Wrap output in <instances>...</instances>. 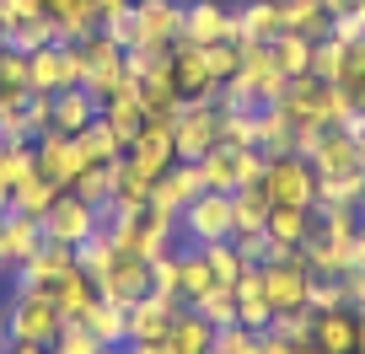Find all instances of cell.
I'll return each mask as SVG.
<instances>
[{"label":"cell","instance_id":"4","mask_svg":"<svg viewBox=\"0 0 365 354\" xmlns=\"http://www.w3.org/2000/svg\"><path fill=\"white\" fill-rule=\"evenodd\" d=\"M172 145L178 161H199L205 150L220 145V103H182L172 118Z\"/></svg>","mask_w":365,"mask_h":354},{"label":"cell","instance_id":"56","mask_svg":"<svg viewBox=\"0 0 365 354\" xmlns=\"http://www.w3.org/2000/svg\"><path fill=\"white\" fill-rule=\"evenodd\" d=\"M0 354H11V338H0Z\"/></svg>","mask_w":365,"mask_h":354},{"label":"cell","instance_id":"25","mask_svg":"<svg viewBox=\"0 0 365 354\" xmlns=\"http://www.w3.org/2000/svg\"><path fill=\"white\" fill-rule=\"evenodd\" d=\"M48 296H54V306H59L65 322H81L91 306H97V279H86L81 269H70V274H59L54 285H48Z\"/></svg>","mask_w":365,"mask_h":354},{"label":"cell","instance_id":"36","mask_svg":"<svg viewBox=\"0 0 365 354\" xmlns=\"http://www.w3.org/2000/svg\"><path fill=\"white\" fill-rule=\"evenodd\" d=\"M103 124L113 129V140L129 150V140H135L140 124H145V113H140V97H113V103H103Z\"/></svg>","mask_w":365,"mask_h":354},{"label":"cell","instance_id":"31","mask_svg":"<svg viewBox=\"0 0 365 354\" xmlns=\"http://www.w3.org/2000/svg\"><path fill=\"white\" fill-rule=\"evenodd\" d=\"M263 236L279 241V247H301V241L312 236V209H301V204H274Z\"/></svg>","mask_w":365,"mask_h":354},{"label":"cell","instance_id":"3","mask_svg":"<svg viewBox=\"0 0 365 354\" xmlns=\"http://www.w3.org/2000/svg\"><path fill=\"white\" fill-rule=\"evenodd\" d=\"M258 188L269 194V204H301V209L317 204V172H312V161L296 156V150H290V156H269Z\"/></svg>","mask_w":365,"mask_h":354},{"label":"cell","instance_id":"33","mask_svg":"<svg viewBox=\"0 0 365 354\" xmlns=\"http://www.w3.org/2000/svg\"><path fill=\"white\" fill-rule=\"evenodd\" d=\"M81 322H86V333L97 343H129V311L113 306V301H103V296H97V306H91Z\"/></svg>","mask_w":365,"mask_h":354},{"label":"cell","instance_id":"55","mask_svg":"<svg viewBox=\"0 0 365 354\" xmlns=\"http://www.w3.org/2000/svg\"><path fill=\"white\" fill-rule=\"evenodd\" d=\"M296 354H317V349H312V343H296Z\"/></svg>","mask_w":365,"mask_h":354},{"label":"cell","instance_id":"18","mask_svg":"<svg viewBox=\"0 0 365 354\" xmlns=\"http://www.w3.org/2000/svg\"><path fill=\"white\" fill-rule=\"evenodd\" d=\"M312 349L317 354H354L360 343V317L349 306H333V311H312Z\"/></svg>","mask_w":365,"mask_h":354},{"label":"cell","instance_id":"21","mask_svg":"<svg viewBox=\"0 0 365 354\" xmlns=\"http://www.w3.org/2000/svg\"><path fill=\"white\" fill-rule=\"evenodd\" d=\"M140 113L145 118H178V108H182V97H178V86H172V70H167V59L161 65H150L145 76H140Z\"/></svg>","mask_w":365,"mask_h":354},{"label":"cell","instance_id":"59","mask_svg":"<svg viewBox=\"0 0 365 354\" xmlns=\"http://www.w3.org/2000/svg\"><path fill=\"white\" fill-rule=\"evenodd\" d=\"M0 215H6V209H0Z\"/></svg>","mask_w":365,"mask_h":354},{"label":"cell","instance_id":"53","mask_svg":"<svg viewBox=\"0 0 365 354\" xmlns=\"http://www.w3.org/2000/svg\"><path fill=\"white\" fill-rule=\"evenodd\" d=\"M11 354H48L43 343H11Z\"/></svg>","mask_w":365,"mask_h":354},{"label":"cell","instance_id":"2","mask_svg":"<svg viewBox=\"0 0 365 354\" xmlns=\"http://www.w3.org/2000/svg\"><path fill=\"white\" fill-rule=\"evenodd\" d=\"M194 167H199V177H205V194H237V188H247V183L263 177L269 156L252 150V145H226V140H220V145L205 150Z\"/></svg>","mask_w":365,"mask_h":354},{"label":"cell","instance_id":"15","mask_svg":"<svg viewBox=\"0 0 365 354\" xmlns=\"http://www.w3.org/2000/svg\"><path fill=\"white\" fill-rule=\"evenodd\" d=\"M43 247V226H38L33 215H0V274L16 279L22 274V263L33 258V252Z\"/></svg>","mask_w":365,"mask_h":354},{"label":"cell","instance_id":"16","mask_svg":"<svg viewBox=\"0 0 365 354\" xmlns=\"http://www.w3.org/2000/svg\"><path fill=\"white\" fill-rule=\"evenodd\" d=\"M97 296L129 311L140 296H150V263H145V258H129V252H118V258H113V269H108V274L97 279Z\"/></svg>","mask_w":365,"mask_h":354},{"label":"cell","instance_id":"46","mask_svg":"<svg viewBox=\"0 0 365 354\" xmlns=\"http://www.w3.org/2000/svg\"><path fill=\"white\" fill-rule=\"evenodd\" d=\"M97 349H103V343L86 333V322H65V328H59V338L48 343V354H97Z\"/></svg>","mask_w":365,"mask_h":354},{"label":"cell","instance_id":"37","mask_svg":"<svg viewBox=\"0 0 365 354\" xmlns=\"http://www.w3.org/2000/svg\"><path fill=\"white\" fill-rule=\"evenodd\" d=\"M150 183H156V177H145L140 167H129L124 156L113 161V199H118V204H129V209H145V199H150Z\"/></svg>","mask_w":365,"mask_h":354},{"label":"cell","instance_id":"5","mask_svg":"<svg viewBox=\"0 0 365 354\" xmlns=\"http://www.w3.org/2000/svg\"><path fill=\"white\" fill-rule=\"evenodd\" d=\"M182 38V0H135V48L167 54Z\"/></svg>","mask_w":365,"mask_h":354},{"label":"cell","instance_id":"35","mask_svg":"<svg viewBox=\"0 0 365 354\" xmlns=\"http://www.w3.org/2000/svg\"><path fill=\"white\" fill-rule=\"evenodd\" d=\"M59 43L54 22L48 16H27V22H6V48H16V54H38V48Z\"/></svg>","mask_w":365,"mask_h":354},{"label":"cell","instance_id":"40","mask_svg":"<svg viewBox=\"0 0 365 354\" xmlns=\"http://www.w3.org/2000/svg\"><path fill=\"white\" fill-rule=\"evenodd\" d=\"M344 59H349V43H344V38H317V43H312V76L317 80H333V86H339V76H344Z\"/></svg>","mask_w":365,"mask_h":354},{"label":"cell","instance_id":"6","mask_svg":"<svg viewBox=\"0 0 365 354\" xmlns=\"http://www.w3.org/2000/svg\"><path fill=\"white\" fill-rule=\"evenodd\" d=\"M38 226H43V241L81 247V241L97 231V204H86V199H76V194H59L54 204L38 215Z\"/></svg>","mask_w":365,"mask_h":354},{"label":"cell","instance_id":"60","mask_svg":"<svg viewBox=\"0 0 365 354\" xmlns=\"http://www.w3.org/2000/svg\"><path fill=\"white\" fill-rule=\"evenodd\" d=\"M0 279H6V274H0Z\"/></svg>","mask_w":365,"mask_h":354},{"label":"cell","instance_id":"12","mask_svg":"<svg viewBox=\"0 0 365 354\" xmlns=\"http://www.w3.org/2000/svg\"><path fill=\"white\" fill-rule=\"evenodd\" d=\"M124 161H129V167H140L145 177H161V172L178 161V145H172V118H145L140 135L129 140Z\"/></svg>","mask_w":365,"mask_h":354},{"label":"cell","instance_id":"57","mask_svg":"<svg viewBox=\"0 0 365 354\" xmlns=\"http://www.w3.org/2000/svg\"><path fill=\"white\" fill-rule=\"evenodd\" d=\"M360 172H365V140H360Z\"/></svg>","mask_w":365,"mask_h":354},{"label":"cell","instance_id":"42","mask_svg":"<svg viewBox=\"0 0 365 354\" xmlns=\"http://www.w3.org/2000/svg\"><path fill=\"white\" fill-rule=\"evenodd\" d=\"M113 258H118V247H113L108 236H97V231H91V236L76 247V269H81L86 279H103L108 269H113Z\"/></svg>","mask_w":365,"mask_h":354},{"label":"cell","instance_id":"52","mask_svg":"<svg viewBox=\"0 0 365 354\" xmlns=\"http://www.w3.org/2000/svg\"><path fill=\"white\" fill-rule=\"evenodd\" d=\"M349 269H365V226L354 231V241H349Z\"/></svg>","mask_w":365,"mask_h":354},{"label":"cell","instance_id":"7","mask_svg":"<svg viewBox=\"0 0 365 354\" xmlns=\"http://www.w3.org/2000/svg\"><path fill=\"white\" fill-rule=\"evenodd\" d=\"M182 241L188 247H210V241H231V194H199L194 204L178 215Z\"/></svg>","mask_w":365,"mask_h":354},{"label":"cell","instance_id":"49","mask_svg":"<svg viewBox=\"0 0 365 354\" xmlns=\"http://www.w3.org/2000/svg\"><path fill=\"white\" fill-rule=\"evenodd\" d=\"M274 338H285V343H307L312 338V311H279V317L269 322Z\"/></svg>","mask_w":365,"mask_h":354},{"label":"cell","instance_id":"23","mask_svg":"<svg viewBox=\"0 0 365 354\" xmlns=\"http://www.w3.org/2000/svg\"><path fill=\"white\" fill-rule=\"evenodd\" d=\"M290 140H296V129H290V113L279 103L252 108V150H263V156H290Z\"/></svg>","mask_w":365,"mask_h":354},{"label":"cell","instance_id":"10","mask_svg":"<svg viewBox=\"0 0 365 354\" xmlns=\"http://www.w3.org/2000/svg\"><path fill=\"white\" fill-rule=\"evenodd\" d=\"M167 70H172V86H178L182 103H215V97H220L215 76H210V65H205V48H194V43H172Z\"/></svg>","mask_w":365,"mask_h":354},{"label":"cell","instance_id":"8","mask_svg":"<svg viewBox=\"0 0 365 354\" xmlns=\"http://www.w3.org/2000/svg\"><path fill=\"white\" fill-rule=\"evenodd\" d=\"M258 274H263V296H269L274 317H279V311H307V285H312V274H307V263H301V252L263 263Z\"/></svg>","mask_w":365,"mask_h":354},{"label":"cell","instance_id":"51","mask_svg":"<svg viewBox=\"0 0 365 354\" xmlns=\"http://www.w3.org/2000/svg\"><path fill=\"white\" fill-rule=\"evenodd\" d=\"M258 354H296V343L274 338V333H258Z\"/></svg>","mask_w":365,"mask_h":354},{"label":"cell","instance_id":"19","mask_svg":"<svg viewBox=\"0 0 365 354\" xmlns=\"http://www.w3.org/2000/svg\"><path fill=\"white\" fill-rule=\"evenodd\" d=\"M182 311V301H167V296H140L135 306H129V343H156L161 333L172 328V317Z\"/></svg>","mask_w":365,"mask_h":354},{"label":"cell","instance_id":"54","mask_svg":"<svg viewBox=\"0 0 365 354\" xmlns=\"http://www.w3.org/2000/svg\"><path fill=\"white\" fill-rule=\"evenodd\" d=\"M97 354H129V343H103Z\"/></svg>","mask_w":365,"mask_h":354},{"label":"cell","instance_id":"34","mask_svg":"<svg viewBox=\"0 0 365 354\" xmlns=\"http://www.w3.org/2000/svg\"><path fill=\"white\" fill-rule=\"evenodd\" d=\"M76 150H81V161H86V167H113V161L124 156V145L113 140V129H108L103 118H97V124H86V129L76 135Z\"/></svg>","mask_w":365,"mask_h":354},{"label":"cell","instance_id":"39","mask_svg":"<svg viewBox=\"0 0 365 354\" xmlns=\"http://www.w3.org/2000/svg\"><path fill=\"white\" fill-rule=\"evenodd\" d=\"M22 172H33V145H6L0 140V209H11V188Z\"/></svg>","mask_w":365,"mask_h":354},{"label":"cell","instance_id":"28","mask_svg":"<svg viewBox=\"0 0 365 354\" xmlns=\"http://www.w3.org/2000/svg\"><path fill=\"white\" fill-rule=\"evenodd\" d=\"M269 194H263L258 183H247V188H237L231 194V241L237 236H258L263 226H269Z\"/></svg>","mask_w":365,"mask_h":354},{"label":"cell","instance_id":"26","mask_svg":"<svg viewBox=\"0 0 365 354\" xmlns=\"http://www.w3.org/2000/svg\"><path fill=\"white\" fill-rule=\"evenodd\" d=\"M279 6V27L285 33H301V38H328L333 33V11L322 0H274Z\"/></svg>","mask_w":365,"mask_h":354},{"label":"cell","instance_id":"11","mask_svg":"<svg viewBox=\"0 0 365 354\" xmlns=\"http://www.w3.org/2000/svg\"><path fill=\"white\" fill-rule=\"evenodd\" d=\"M205 194V177H199L194 161H172L167 172H161L156 183H150V199L145 204L156 209V215H182V209L194 204V199Z\"/></svg>","mask_w":365,"mask_h":354},{"label":"cell","instance_id":"22","mask_svg":"<svg viewBox=\"0 0 365 354\" xmlns=\"http://www.w3.org/2000/svg\"><path fill=\"white\" fill-rule=\"evenodd\" d=\"M161 343H167V354H210L215 349V328H210L194 306H182L178 317H172V328L161 333Z\"/></svg>","mask_w":365,"mask_h":354},{"label":"cell","instance_id":"30","mask_svg":"<svg viewBox=\"0 0 365 354\" xmlns=\"http://www.w3.org/2000/svg\"><path fill=\"white\" fill-rule=\"evenodd\" d=\"M54 199H59V188L33 167V172H22V177H16V188H11V215H33V220H38Z\"/></svg>","mask_w":365,"mask_h":354},{"label":"cell","instance_id":"13","mask_svg":"<svg viewBox=\"0 0 365 354\" xmlns=\"http://www.w3.org/2000/svg\"><path fill=\"white\" fill-rule=\"evenodd\" d=\"M178 43H231V6L226 0H182V38Z\"/></svg>","mask_w":365,"mask_h":354},{"label":"cell","instance_id":"20","mask_svg":"<svg viewBox=\"0 0 365 354\" xmlns=\"http://www.w3.org/2000/svg\"><path fill=\"white\" fill-rule=\"evenodd\" d=\"M103 118V108H97V97L86 92V86H65V92H54V135H70L76 140L86 124H97Z\"/></svg>","mask_w":365,"mask_h":354},{"label":"cell","instance_id":"43","mask_svg":"<svg viewBox=\"0 0 365 354\" xmlns=\"http://www.w3.org/2000/svg\"><path fill=\"white\" fill-rule=\"evenodd\" d=\"M210 263V274H215V285H237L242 274H247V263H242L237 241H210V247H199Z\"/></svg>","mask_w":365,"mask_h":354},{"label":"cell","instance_id":"17","mask_svg":"<svg viewBox=\"0 0 365 354\" xmlns=\"http://www.w3.org/2000/svg\"><path fill=\"white\" fill-rule=\"evenodd\" d=\"M279 33L285 27H279V6L274 0H242V6H231V43L237 48L274 43Z\"/></svg>","mask_w":365,"mask_h":354},{"label":"cell","instance_id":"9","mask_svg":"<svg viewBox=\"0 0 365 354\" xmlns=\"http://www.w3.org/2000/svg\"><path fill=\"white\" fill-rule=\"evenodd\" d=\"M312 172L317 183H344V177H365L360 172V140L349 129H322V140L312 145Z\"/></svg>","mask_w":365,"mask_h":354},{"label":"cell","instance_id":"38","mask_svg":"<svg viewBox=\"0 0 365 354\" xmlns=\"http://www.w3.org/2000/svg\"><path fill=\"white\" fill-rule=\"evenodd\" d=\"M70 48H76V59L86 65V76H91V70H108V65H118V59H124V48H118L113 38L103 33V27H91V33L81 38V43H70Z\"/></svg>","mask_w":365,"mask_h":354},{"label":"cell","instance_id":"45","mask_svg":"<svg viewBox=\"0 0 365 354\" xmlns=\"http://www.w3.org/2000/svg\"><path fill=\"white\" fill-rule=\"evenodd\" d=\"M65 194L86 199V204H108V199H113V167H86Z\"/></svg>","mask_w":365,"mask_h":354},{"label":"cell","instance_id":"29","mask_svg":"<svg viewBox=\"0 0 365 354\" xmlns=\"http://www.w3.org/2000/svg\"><path fill=\"white\" fill-rule=\"evenodd\" d=\"M205 290H215V274H210L205 252L182 241V247H178V301H182V306H194Z\"/></svg>","mask_w":365,"mask_h":354},{"label":"cell","instance_id":"41","mask_svg":"<svg viewBox=\"0 0 365 354\" xmlns=\"http://www.w3.org/2000/svg\"><path fill=\"white\" fill-rule=\"evenodd\" d=\"M194 311L210 322V328H231V322H237V285H215V290H205V296L194 301Z\"/></svg>","mask_w":365,"mask_h":354},{"label":"cell","instance_id":"48","mask_svg":"<svg viewBox=\"0 0 365 354\" xmlns=\"http://www.w3.org/2000/svg\"><path fill=\"white\" fill-rule=\"evenodd\" d=\"M210 354H258V333H247L242 322L215 328V349H210Z\"/></svg>","mask_w":365,"mask_h":354},{"label":"cell","instance_id":"50","mask_svg":"<svg viewBox=\"0 0 365 354\" xmlns=\"http://www.w3.org/2000/svg\"><path fill=\"white\" fill-rule=\"evenodd\" d=\"M150 290L167 301H178V252H167V258L150 263Z\"/></svg>","mask_w":365,"mask_h":354},{"label":"cell","instance_id":"14","mask_svg":"<svg viewBox=\"0 0 365 354\" xmlns=\"http://www.w3.org/2000/svg\"><path fill=\"white\" fill-rule=\"evenodd\" d=\"M33 167L43 172L59 194H65L81 172H86V161H81V150H76V140H70V135H54V129H48V135L33 140Z\"/></svg>","mask_w":365,"mask_h":354},{"label":"cell","instance_id":"27","mask_svg":"<svg viewBox=\"0 0 365 354\" xmlns=\"http://www.w3.org/2000/svg\"><path fill=\"white\" fill-rule=\"evenodd\" d=\"M237 322L247 333H269V322H274V306H269V296H263L258 269H247V274L237 279Z\"/></svg>","mask_w":365,"mask_h":354},{"label":"cell","instance_id":"32","mask_svg":"<svg viewBox=\"0 0 365 354\" xmlns=\"http://www.w3.org/2000/svg\"><path fill=\"white\" fill-rule=\"evenodd\" d=\"M312 43L317 38H301V33H279L269 43V59L279 65V76L296 80V76H312Z\"/></svg>","mask_w":365,"mask_h":354},{"label":"cell","instance_id":"1","mask_svg":"<svg viewBox=\"0 0 365 354\" xmlns=\"http://www.w3.org/2000/svg\"><path fill=\"white\" fill-rule=\"evenodd\" d=\"M65 317H59L54 296L48 290H33V285H16L11 279V296H6V338L11 343H54Z\"/></svg>","mask_w":365,"mask_h":354},{"label":"cell","instance_id":"47","mask_svg":"<svg viewBox=\"0 0 365 354\" xmlns=\"http://www.w3.org/2000/svg\"><path fill=\"white\" fill-rule=\"evenodd\" d=\"M205 65H210V76H215V86H226V80L242 70V48L237 43H210L205 48Z\"/></svg>","mask_w":365,"mask_h":354},{"label":"cell","instance_id":"24","mask_svg":"<svg viewBox=\"0 0 365 354\" xmlns=\"http://www.w3.org/2000/svg\"><path fill=\"white\" fill-rule=\"evenodd\" d=\"M76 269V247H59V241H43V247L33 252V258L22 263V274H16V285H33V290H48L59 274H70Z\"/></svg>","mask_w":365,"mask_h":354},{"label":"cell","instance_id":"44","mask_svg":"<svg viewBox=\"0 0 365 354\" xmlns=\"http://www.w3.org/2000/svg\"><path fill=\"white\" fill-rule=\"evenodd\" d=\"M22 97H27V54L0 48V108H6V103H22Z\"/></svg>","mask_w":365,"mask_h":354},{"label":"cell","instance_id":"58","mask_svg":"<svg viewBox=\"0 0 365 354\" xmlns=\"http://www.w3.org/2000/svg\"><path fill=\"white\" fill-rule=\"evenodd\" d=\"M0 48H6V27H0Z\"/></svg>","mask_w":365,"mask_h":354}]
</instances>
